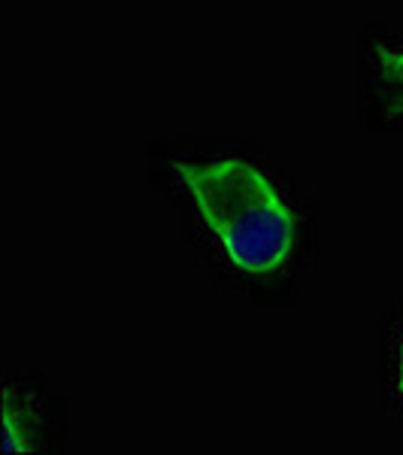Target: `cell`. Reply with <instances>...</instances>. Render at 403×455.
Instances as JSON below:
<instances>
[{
    "label": "cell",
    "instance_id": "6da1fadb",
    "mask_svg": "<svg viewBox=\"0 0 403 455\" xmlns=\"http://www.w3.org/2000/svg\"><path fill=\"white\" fill-rule=\"evenodd\" d=\"M173 173L237 270L267 276L291 259L297 219L255 164L243 158H218L207 164L176 161Z\"/></svg>",
    "mask_w": 403,
    "mask_h": 455
},
{
    "label": "cell",
    "instance_id": "7a4b0ae2",
    "mask_svg": "<svg viewBox=\"0 0 403 455\" xmlns=\"http://www.w3.org/2000/svg\"><path fill=\"white\" fill-rule=\"evenodd\" d=\"M376 64L379 76L385 85V107L391 116H403V49H385L376 46Z\"/></svg>",
    "mask_w": 403,
    "mask_h": 455
},
{
    "label": "cell",
    "instance_id": "3957f363",
    "mask_svg": "<svg viewBox=\"0 0 403 455\" xmlns=\"http://www.w3.org/2000/svg\"><path fill=\"white\" fill-rule=\"evenodd\" d=\"M398 388L403 395V343H400V368H398Z\"/></svg>",
    "mask_w": 403,
    "mask_h": 455
}]
</instances>
